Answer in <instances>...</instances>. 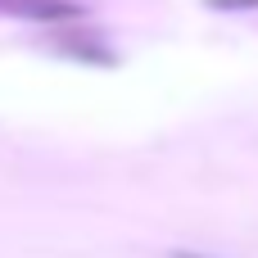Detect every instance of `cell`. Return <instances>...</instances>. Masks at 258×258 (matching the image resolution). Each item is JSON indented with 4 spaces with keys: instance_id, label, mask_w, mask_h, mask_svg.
I'll use <instances>...</instances> for the list:
<instances>
[{
    "instance_id": "obj_3",
    "label": "cell",
    "mask_w": 258,
    "mask_h": 258,
    "mask_svg": "<svg viewBox=\"0 0 258 258\" xmlns=\"http://www.w3.org/2000/svg\"><path fill=\"white\" fill-rule=\"evenodd\" d=\"M168 258H218V254H200V249H172Z\"/></svg>"
},
{
    "instance_id": "obj_2",
    "label": "cell",
    "mask_w": 258,
    "mask_h": 258,
    "mask_svg": "<svg viewBox=\"0 0 258 258\" xmlns=\"http://www.w3.org/2000/svg\"><path fill=\"white\" fill-rule=\"evenodd\" d=\"M213 9H258V0H209Z\"/></svg>"
},
{
    "instance_id": "obj_1",
    "label": "cell",
    "mask_w": 258,
    "mask_h": 258,
    "mask_svg": "<svg viewBox=\"0 0 258 258\" xmlns=\"http://www.w3.org/2000/svg\"><path fill=\"white\" fill-rule=\"evenodd\" d=\"M14 9L27 18H73L77 14V5H63V0H18Z\"/></svg>"
}]
</instances>
